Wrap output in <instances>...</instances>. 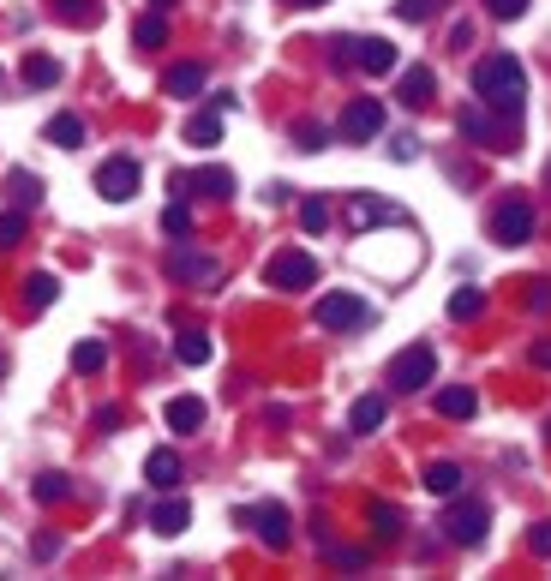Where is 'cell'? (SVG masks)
<instances>
[{"mask_svg": "<svg viewBox=\"0 0 551 581\" xmlns=\"http://www.w3.org/2000/svg\"><path fill=\"white\" fill-rule=\"evenodd\" d=\"M474 96H480V108L516 120L522 102H528V72H522V60H516V54H486V60L474 66Z\"/></svg>", "mask_w": 551, "mask_h": 581, "instance_id": "obj_1", "label": "cell"}, {"mask_svg": "<svg viewBox=\"0 0 551 581\" xmlns=\"http://www.w3.org/2000/svg\"><path fill=\"white\" fill-rule=\"evenodd\" d=\"M438 378V354H432V342H414V348H402L396 360H390V384L408 396V390H426Z\"/></svg>", "mask_w": 551, "mask_h": 581, "instance_id": "obj_2", "label": "cell"}, {"mask_svg": "<svg viewBox=\"0 0 551 581\" xmlns=\"http://www.w3.org/2000/svg\"><path fill=\"white\" fill-rule=\"evenodd\" d=\"M486 528H492V510L474 504V498H462V504L444 510V540H450V546H480Z\"/></svg>", "mask_w": 551, "mask_h": 581, "instance_id": "obj_3", "label": "cell"}, {"mask_svg": "<svg viewBox=\"0 0 551 581\" xmlns=\"http://www.w3.org/2000/svg\"><path fill=\"white\" fill-rule=\"evenodd\" d=\"M492 240L498 246H528L534 240V204L528 198H504L492 210Z\"/></svg>", "mask_w": 551, "mask_h": 581, "instance_id": "obj_4", "label": "cell"}, {"mask_svg": "<svg viewBox=\"0 0 551 581\" xmlns=\"http://www.w3.org/2000/svg\"><path fill=\"white\" fill-rule=\"evenodd\" d=\"M264 282H270V288H312V282H318V258L300 252V246H288V252H276V258L264 264Z\"/></svg>", "mask_w": 551, "mask_h": 581, "instance_id": "obj_5", "label": "cell"}, {"mask_svg": "<svg viewBox=\"0 0 551 581\" xmlns=\"http://www.w3.org/2000/svg\"><path fill=\"white\" fill-rule=\"evenodd\" d=\"M336 132H342L348 144H366V138H378V132H384V102H378V96H354V102L342 108Z\"/></svg>", "mask_w": 551, "mask_h": 581, "instance_id": "obj_6", "label": "cell"}, {"mask_svg": "<svg viewBox=\"0 0 551 581\" xmlns=\"http://www.w3.org/2000/svg\"><path fill=\"white\" fill-rule=\"evenodd\" d=\"M312 318H318L324 330H360V324H372V306H366L360 294H324Z\"/></svg>", "mask_w": 551, "mask_h": 581, "instance_id": "obj_7", "label": "cell"}, {"mask_svg": "<svg viewBox=\"0 0 551 581\" xmlns=\"http://www.w3.org/2000/svg\"><path fill=\"white\" fill-rule=\"evenodd\" d=\"M96 192H102L108 204H126V198L138 192V162H132V156H108V162L96 168Z\"/></svg>", "mask_w": 551, "mask_h": 581, "instance_id": "obj_8", "label": "cell"}, {"mask_svg": "<svg viewBox=\"0 0 551 581\" xmlns=\"http://www.w3.org/2000/svg\"><path fill=\"white\" fill-rule=\"evenodd\" d=\"M246 522L258 528V540H264L270 552H288V540H294V522H288V510H282V504H258V510H246Z\"/></svg>", "mask_w": 551, "mask_h": 581, "instance_id": "obj_9", "label": "cell"}, {"mask_svg": "<svg viewBox=\"0 0 551 581\" xmlns=\"http://www.w3.org/2000/svg\"><path fill=\"white\" fill-rule=\"evenodd\" d=\"M168 276H174V282H216V276H222V264H216L210 252L174 246V252H168Z\"/></svg>", "mask_w": 551, "mask_h": 581, "instance_id": "obj_10", "label": "cell"}, {"mask_svg": "<svg viewBox=\"0 0 551 581\" xmlns=\"http://www.w3.org/2000/svg\"><path fill=\"white\" fill-rule=\"evenodd\" d=\"M354 66L360 72H396V48L384 36H354Z\"/></svg>", "mask_w": 551, "mask_h": 581, "instance_id": "obj_11", "label": "cell"}, {"mask_svg": "<svg viewBox=\"0 0 551 581\" xmlns=\"http://www.w3.org/2000/svg\"><path fill=\"white\" fill-rule=\"evenodd\" d=\"M204 84H210V72H204L198 60H180V66H168V72H162V90H168V96H186V102H192Z\"/></svg>", "mask_w": 551, "mask_h": 581, "instance_id": "obj_12", "label": "cell"}, {"mask_svg": "<svg viewBox=\"0 0 551 581\" xmlns=\"http://www.w3.org/2000/svg\"><path fill=\"white\" fill-rule=\"evenodd\" d=\"M186 522H192V504H186V498H162V504L150 510V534H162V540L186 534Z\"/></svg>", "mask_w": 551, "mask_h": 581, "instance_id": "obj_13", "label": "cell"}, {"mask_svg": "<svg viewBox=\"0 0 551 581\" xmlns=\"http://www.w3.org/2000/svg\"><path fill=\"white\" fill-rule=\"evenodd\" d=\"M396 96H402L408 108H426V102L438 96V78H432V66H408V72H402V84H396Z\"/></svg>", "mask_w": 551, "mask_h": 581, "instance_id": "obj_14", "label": "cell"}, {"mask_svg": "<svg viewBox=\"0 0 551 581\" xmlns=\"http://www.w3.org/2000/svg\"><path fill=\"white\" fill-rule=\"evenodd\" d=\"M390 216H396V210H390L384 198H372V192H354V198H348V228H354V234H366L372 222H390Z\"/></svg>", "mask_w": 551, "mask_h": 581, "instance_id": "obj_15", "label": "cell"}, {"mask_svg": "<svg viewBox=\"0 0 551 581\" xmlns=\"http://www.w3.org/2000/svg\"><path fill=\"white\" fill-rule=\"evenodd\" d=\"M162 420H168V432H198V426L210 420V408H204L198 396H174V402L162 408Z\"/></svg>", "mask_w": 551, "mask_h": 581, "instance_id": "obj_16", "label": "cell"}, {"mask_svg": "<svg viewBox=\"0 0 551 581\" xmlns=\"http://www.w3.org/2000/svg\"><path fill=\"white\" fill-rule=\"evenodd\" d=\"M144 480H150L156 492H174V486H180V456H174V450H150V456H144Z\"/></svg>", "mask_w": 551, "mask_h": 581, "instance_id": "obj_17", "label": "cell"}, {"mask_svg": "<svg viewBox=\"0 0 551 581\" xmlns=\"http://www.w3.org/2000/svg\"><path fill=\"white\" fill-rule=\"evenodd\" d=\"M174 186H198V192H210V198H228V192H234V174H228V168H198V174H180Z\"/></svg>", "mask_w": 551, "mask_h": 581, "instance_id": "obj_18", "label": "cell"}, {"mask_svg": "<svg viewBox=\"0 0 551 581\" xmlns=\"http://www.w3.org/2000/svg\"><path fill=\"white\" fill-rule=\"evenodd\" d=\"M384 414H390V402H384V396H360V402H354V414H348V432H378V426H384Z\"/></svg>", "mask_w": 551, "mask_h": 581, "instance_id": "obj_19", "label": "cell"}, {"mask_svg": "<svg viewBox=\"0 0 551 581\" xmlns=\"http://www.w3.org/2000/svg\"><path fill=\"white\" fill-rule=\"evenodd\" d=\"M462 480H468V474H462L456 462H432V468H426V492H432V498H456Z\"/></svg>", "mask_w": 551, "mask_h": 581, "instance_id": "obj_20", "label": "cell"}, {"mask_svg": "<svg viewBox=\"0 0 551 581\" xmlns=\"http://www.w3.org/2000/svg\"><path fill=\"white\" fill-rule=\"evenodd\" d=\"M186 144H204V150H210V144H222V114H216V108L192 114V120H186Z\"/></svg>", "mask_w": 551, "mask_h": 581, "instance_id": "obj_21", "label": "cell"}, {"mask_svg": "<svg viewBox=\"0 0 551 581\" xmlns=\"http://www.w3.org/2000/svg\"><path fill=\"white\" fill-rule=\"evenodd\" d=\"M48 144L78 150V144H84V120H78V114H54V120H48Z\"/></svg>", "mask_w": 551, "mask_h": 581, "instance_id": "obj_22", "label": "cell"}, {"mask_svg": "<svg viewBox=\"0 0 551 581\" xmlns=\"http://www.w3.org/2000/svg\"><path fill=\"white\" fill-rule=\"evenodd\" d=\"M54 294H60V282H54L48 270H36V276H24V306H30V312H42V306H54Z\"/></svg>", "mask_w": 551, "mask_h": 581, "instance_id": "obj_23", "label": "cell"}, {"mask_svg": "<svg viewBox=\"0 0 551 581\" xmlns=\"http://www.w3.org/2000/svg\"><path fill=\"white\" fill-rule=\"evenodd\" d=\"M24 84H36V90H54V84H60V60H48V54H30V60H24Z\"/></svg>", "mask_w": 551, "mask_h": 581, "instance_id": "obj_24", "label": "cell"}, {"mask_svg": "<svg viewBox=\"0 0 551 581\" xmlns=\"http://www.w3.org/2000/svg\"><path fill=\"white\" fill-rule=\"evenodd\" d=\"M462 132H468L474 144H492V150H504V144H498V126L486 120V108H462Z\"/></svg>", "mask_w": 551, "mask_h": 581, "instance_id": "obj_25", "label": "cell"}, {"mask_svg": "<svg viewBox=\"0 0 551 581\" xmlns=\"http://www.w3.org/2000/svg\"><path fill=\"white\" fill-rule=\"evenodd\" d=\"M6 192H12V204L24 210V204H36V198H42V180H36L30 168H12V174H6Z\"/></svg>", "mask_w": 551, "mask_h": 581, "instance_id": "obj_26", "label": "cell"}, {"mask_svg": "<svg viewBox=\"0 0 551 581\" xmlns=\"http://www.w3.org/2000/svg\"><path fill=\"white\" fill-rule=\"evenodd\" d=\"M480 312H486V288H456V294H450V318H456V324H468V318H480Z\"/></svg>", "mask_w": 551, "mask_h": 581, "instance_id": "obj_27", "label": "cell"}, {"mask_svg": "<svg viewBox=\"0 0 551 581\" xmlns=\"http://www.w3.org/2000/svg\"><path fill=\"white\" fill-rule=\"evenodd\" d=\"M438 414H444V420H468V414H474V390H462V384L438 390Z\"/></svg>", "mask_w": 551, "mask_h": 581, "instance_id": "obj_28", "label": "cell"}, {"mask_svg": "<svg viewBox=\"0 0 551 581\" xmlns=\"http://www.w3.org/2000/svg\"><path fill=\"white\" fill-rule=\"evenodd\" d=\"M366 516H372V534H378V540H396V534L408 528V516H402L396 504H372Z\"/></svg>", "mask_w": 551, "mask_h": 581, "instance_id": "obj_29", "label": "cell"}, {"mask_svg": "<svg viewBox=\"0 0 551 581\" xmlns=\"http://www.w3.org/2000/svg\"><path fill=\"white\" fill-rule=\"evenodd\" d=\"M132 42H138V48H162V42H168V18H162V12H144L138 30H132Z\"/></svg>", "mask_w": 551, "mask_h": 581, "instance_id": "obj_30", "label": "cell"}, {"mask_svg": "<svg viewBox=\"0 0 551 581\" xmlns=\"http://www.w3.org/2000/svg\"><path fill=\"white\" fill-rule=\"evenodd\" d=\"M174 354H180V366H210V336H198V330H186V336L174 342Z\"/></svg>", "mask_w": 551, "mask_h": 581, "instance_id": "obj_31", "label": "cell"}, {"mask_svg": "<svg viewBox=\"0 0 551 581\" xmlns=\"http://www.w3.org/2000/svg\"><path fill=\"white\" fill-rule=\"evenodd\" d=\"M102 366H108V348H102V342H78V348H72V372H78V378H90V372H102Z\"/></svg>", "mask_w": 551, "mask_h": 581, "instance_id": "obj_32", "label": "cell"}, {"mask_svg": "<svg viewBox=\"0 0 551 581\" xmlns=\"http://www.w3.org/2000/svg\"><path fill=\"white\" fill-rule=\"evenodd\" d=\"M54 12H60L66 24H96V18H102V0H54Z\"/></svg>", "mask_w": 551, "mask_h": 581, "instance_id": "obj_33", "label": "cell"}, {"mask_svg": "<svg viewBox=\"0 0 551 581\" xmlns=\"http://www.w3.org/2000/svg\"><path fill=\"white\" fill-rule=\"evenodd\" d=\"M300 228H306V234H324V228H330V204H324V198H306V204H300Z\"/></svg>", "mask_w": 551, "mask_h": 581, "instance_id": "obj_34", "label": "cell"}, {"mask_svg": "<svg viewBox=\"0 0 551 581\" xmlns=\"http://www.w3.org/2000/svg\"><path fill=\"white\" fill-rule=\"evenodd\" d=\"M30 492H36V504H60V498L72 492V480H66V474H42Z\"/></svg>", "mask_w": 551, "mask_h": 581, "instance_id": "obj_35", "label": "cell"}, {"mask_svg": "<svg viewBox=\"0 0 551 581\" xmlns=\"http://www.w3.org/2000/svg\"><path fill=\"white\" fill-rule=\"evenodd\" d=\"M162 234L186 240V234H192V210H186V204H168V210H162Z\"/></svg>", "mask_w": 551, "mask_h": 581, "instance_id": "obj_36", "label": "cell"}, {"mask_svg": "<svg viewBox=\"0 0 551 581\" xmlns=\"http://www.w3.org/2000/svg\"><path fill=\"white\" fill-rule=\"evenodd\" d=\"M18 240H24V216H18V210H0V252L18 246Z\"/></svg>", "mask_w": 551, "mask_h": 581, "instance_id": "obj_37", "label": "cell"}, {"mask_svg": "<svg viewBox=\"0 0 551 581\" xmlns=\"http://www.w3.org/2000/svg\"><path fill=\"white\" fill-rule=\"evenodd\" d=\"M324 138H330V132H324V126H312V120H300V126H294V144H300V150H324Z\"/></svg>", "mask_w": 551, "mask_h": 581, "instance_id": "obj_38", "label": "cell"}, {"mask_svg": "<svg viewBox=\"0 0 551 581\" xmlns=\"http://www.w3.org/2000/svg\"><path fill=\"white\" fill-rule=\"evenodd\" d=\"M432 6H438V0H396V18L420 24V18H432Z\"/></svg>", "mask_w": 551, "mask_h": 581, "instance_id": "obj_39", "label": "cell"}, {"mask_svg": "<svg viewBox=\"0 0 551 581\" xmlns=\"http://www.w3.org/2000/svg\"><path fill=\"white\" fill-rule=\"evenodd\" d=\"M486 12H492V18H522L528 0H486Z\"/></svg>", "mask_w": 551, "mask_h": 581, "instance_id": "obj_40", "label": "cell"}, {"mask_svg": "<svg viewBox=\"0 0 551 581\" xmlns=\"http://www.w3.org/2000/svg\"><path fill=\"white\" fill-rule=\"evenodd\" d=\"M390 156H396V162H414V156H420V138H408V132H402V138L390 144Z\"/></svg>", "mask_w": 551, "mask_h": 581, "instance_id": "obj_41", "label": "cell"}, {"mask_svg": "<svg viewBox=\"0 0 551 581\" xmlns=\"http://www.w3.org/2000/svg\"><path fill=\"white\" fill-rule=\"evenodd\" d=\"M528 546H534L540 558H551V522H534V534H528Z\"/></svg>", "mask_w": 551, "mask_h": 581, "instance_id": "obj_42", "label": "cell"}, {"mask_svg": "<svg viewBox=\"0 0 551 581\" xmlns=\"http://www.w3.org/2000/svg\"><path fill=\"white\" fill-rule=\"evenodd\" d=\"M330 558H336V570H366V552H348V546H342V552H330Z\"/></svg>", "mask_w": 551, "mask_h": 581, "instance_id": "obj_43", "label": "cell"}, {"mask_svg": "<svg viewBox=\"0 0 551 581\" xmlns=\"http://www.w3.org/2000/svg\"><path fill=\"white\" fill-rule=\"evenodd\" d=\"M528 306H534V312H546V306H551V282H534V294H528Z\"/></svg>", "mask_w": 551, "mask_h": 581, "instance_id": "obj_44", "label": "cell"}, {"mask_svg": "<svg viewBox=\"0 0 551 581\" xmlns=\"http://www.w3.org/2000/svg\"><path fill=\"white\" fill-rule=\"evenodd\" d=\"M534 366H551V342H534V354H528Z\"/></svg>", "mask_w": 551, "mask_h": 581, "instance_id": "obj_45", "label": "cell"}, {"mask_svg": "<svg viewBox=\"0 0 551 581\" xmlns=\"http://www.w3.org/2000/svg\"><path fill=\"white\" fill-rule=\"evenodd\" d=\"M150 6H156V12H168V6H174V0H150Z\"/></svg>", "mask_w": 551, "mask_h": 581, "instance_id": "obj_46", "label": "cell"}, {"mask_svg": "<svg viewBox=\"0 0 551 581\" xmlns=\"http://www.w3.org/2000/svg\"><path fill=\"white\" fill-rule=\"evenodd\" d=\"M288 6H324V0H288Z\"/></svg>", "mask_w": 551, "mask_h": 581, "instance_id": "obj_47", "label": "cell"}, {"mask_svg": "<svg viewBox=\"0 0 551 581\" xmlns=\"http://www.w3.org/2000/svg\"><path fill=\"white\" fill-rule=\"evenodd\" d=\"M546 186H551V162H546Z\"/></svg>", "mask_w": 551, "mask_h": 581, "instance_id": "obj_48", "label": "cell"}, {"mask_svg": "<svg viewBox=\"0 0 551 581\" xmlns=\"http://www.w3.org/2000/svg\"><path fill=\"white\" fill-rule=\"evenodd\" d=\"M546 432H551V426H546Z\"/></svg>", "mask_w": 551, "mask_h": 581, "instance_id": "obj_49", "label": "cell"}]
</instances>
